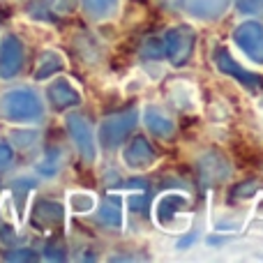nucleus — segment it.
I'll return each mask as SVG.
<instances>
[{
  "label": "nucleus",
  "mask_w": 263,
  "mask_h": 263,
  "mask_svg": "<svg viewBox=\"0 0 263 263\" xmlns=\"http://www.w3.org/2000/svg\"><path fill=\"white\" fill-rule=\"evenodd\" d=\"M60 168V150H49V153L44 155V162L37 166V171L42 173V176H55Z\"/></svg>",
  "instance_id": "aec40b11"
},
{
  "label": "nucleus",
  "mask_w": 263,
  "mask_h": 263,
  "mask_svg": "<svg viewBox=\"0 0 263 263\" xmlns=\"http://www.w3.org/2000/svg\"><path fill=\"white\" fill-rule=\"evenodd\" d=\"M196 168H199V176L203 185H222L231 178V164L217 150H208L199 157L196 162Z\"/></svg>",
  "instance_id": "0eeeda50"
},
{
  "label": "nucleus",
  "mask_w": 263,
  "mask_h": 263,
  "mask_svg": "<svg viewBox=\"0 0 263 263\" xmlns=\"http://www.w3.org/2000/svg\"><path fill=\"white\" fill-rule=\"evenodd\" d=\"M129 208L139 210V213H145V210H148V196L145 194H132L129 196Z\"/></svg>",
  "instance_id": "393cba45"
},
{
  "label": "nucleus",
  "mask_w": 263,
  "mask_h": 263,
  "mask_svg": "<svg viewBox=\"0 0 263 263\" xmlns=\"http://www.w3.org/2000/svg\"><path fill=\"white\" fill-rule=\"evenodd\" d=\"M168 95H171V100L176 102L180 109H185V111L196 109V92L190 83H182V81L171 83V92H168Z\"/></svg>",
  "instance_id": "a211bd4d"
},
{
  "label": "nucleus",
  "mask_w": 263,
  "mask_h": 263,
  "mask_svg": "<svg viewBox=\"0 0 263 263\" xmlns=\"http://www.w3.org/2000/svg\"><path fill=\"white\" fill-rule=\"evenodd\" d=\"M81 7L92 21H104V18L114 16L118 0H81Z\"/></svg>",
  "instance_id": "f3484780"
},
{
  "label": "nucleus",
  "mask_w": 263,
  "mask_h": 263,
  "mask_svg": "<svg viewBox=\"0 0 263 263\" xmlns=\"http://www.w3.org/2000/svg\"><path fill=\"white\" fill-rule=\"evenodd\" d=\"M256 192H259V182H250V180L233 187V196H236V199H250Z\"/></svg>",
  "instance_id": "5701e85b"
},
{
  "label": "nucleus",
  "mask_w": 263,
  "mask_h": 263,
  "mask_svg": "<svg viewBox=\"0 0 263 263\" xmlns=\"http://www.w3.org/2000/svg\"><path fill=\"white\" fill-rule=\"evenodd\" d=\"M23 65V44L18 37L5 35L0 40V79H12Z\"/></svg>",
  "instance_id": "9b49d317"
},
{
  "label": "nucleus",
  "mask_w": 263,
  "mask_h": 263,
  "mask_svg": "<svg viewBox=\"0 0 263 263\" xmlns=\"http://www.w3.org/2000/svg\"><path fill=\"white\" fill-rule=\"evenodd\" d=\"M0 116L9 123L30 125L44 116V104L30 88H14L0 97Z\"/></svg>",
  "instance_id": "f257e3e1"
},
{
  "label": "nucleus",
  "mask_w": 263,
  "mask_h": 263,
  "mask_svg": "<svg viewBox=\"0 0 263 263\" xmlns=\"http://www.w3.org/2000/svg\"><path fill=\"white\" fill-rule=\"evenodd\" d=\"M14 162V150L9 143H5V141H0V171H5V168H9Z\"/></svg>",
  "instance_id": "b1692460"
},
{
  "label": "nucleus",
  "mask_w": 263,
  "mask_h": 263,
  "mask_svg": "<svg viewBox=\"0 0 263 263\" xmlns=\"http://www.w3.org/2000/svg\"><path fill=\"white\" fill-rule=\"evenodd\" d=\"M136 123H139V111L127 109L120 111V114H114L109 118L102 120L100 125V141L97 145H102L104 150H114L118 148L120 143H125V139L134 132Z\"/></svg>",
  "instance_id": "7ed1b4c3"
},
{
  "label": "nucleus",
  "mask_w": 263,
  "mask_h": 263,
  "mask_svg": "<svg viewBox=\"0 0 263 263\" xmlns=\"http://www.w3.org/2000/svg\"><path fill=\"white\" fill-rule=\"evenodd\" d=\"M143 123H145V127H148L150 134L157 136V139H168V136H173V132H176L173 118L164 109H159V106H145Z\"/></svg>",
  "instance_id": "ddd939ff"
},
{
  "label": "nucleus",
  "mask_w": 263,
  "mask_h": 263,
  "mask_svg": "<svg viewBox=\"0 0 263 263\" xmlns=\"http://www.w3.org/2000/svg\"><path fill=\"white\" fill-rule=\"evenodd\" d=\"M155 150L145 139H132L123 150V164L129 171H148L155 166Z\"/></svg>",
  "instance_id": "9d476101"
},
{
  "label": "nucleus",
  "mask_w": 263,
  "mask_h": 263,
  "mask_svg": "<svg viewBox=\"0 0 263 263\" xmlns=\"http://www.w3.org/2000/svg\"><path fill=\"white\" fill-rule=\"evenodd\" d=\"M236 7L240 9L247 16H256V14H263V0H233Z\"/></svg>",
  "instance_id": "4be33fe9"
},
{
  "label": "nucleus",
  "mask_w": 263,
  "mask_h": 263,
  "mask_svg": "<svg viewBox=\"0 0 263 263\" xmlns=\"http://www.w3.org/2000/svg\"><path fill=\"white\" fill-rule=\"evenodd\" d=\"M229 5L231 0H187V12L199 21H217L227 14Z\"/></svg>",
  "instance_id": "4468645a"
},
{
  "label": "nucleus",
  "mask_w": 263,
  "mask_h": 263,
  "mask_svg": "<svg viewBox=\"0 0 263 263\" xmlns=\"http://www.w3.org/2000/svg\"><path fill=\"white\" fill-rule=\"evenodd\" d=\"M46 97H49L51 106H53L55 111L77 109V106L83 102L81 90L65 77H60V79H55V81L49 83V88H46Z\"/></svg>",
  "instance_id": "1a4fd4ad"
},
{
  "label": "nucleus",
  "mask_w": 263,
  "mask_h": 263,
  "mask_svg": "<svg viewBox=\"0 0 263 263\" xmlns=\"http://www.w3.org/2000/svg\"><path fill=\"white\" fill-rule=\"evenodd\" d=\"M63 67H65V58H63V55H60L58 51H46V53H42L40 63H37L35 79H37V81L51 79L53 74H58Z\"/></svg>",
  "instance_id": "2eb2a0df"
},
{
  "label": "nucleus",
  "mask_w": 263,
  "mask_h": 263,
  "mask_svg": "<svg viewBox=\"0 0 263 263\" xmlns=\"http://www.w3.org/2000/svg\"><path fill=\"white\" fill-rule=\"evenodd\" d=\"M5 259L7 261H35L37 254L35 252H30V250H14L12 254H7Z\"/></svg>",
  "instance_id": "a878e982"
},
{
  "label": "nucleus",
  "mask_w": 263,
  "mask_h": 263,
  "mask_svg": "<svg viewBox=\"0 0 263 263\" xmlns=\"http://www.w3.org/2000/svg\"><path fill=\"white\" fill-rule=\"evenodd\" d=\"M67 205L74 215H88L97 208V199L90 192H72L67 199Z\"/></svg>",
  "instance_id": "6ab92c4d"
},
{
  "label": "nucleus",
  "mask_w": 263,
  "mask_h": 263,
  "mask_svg": "<svg viewBox=\"0 0 263 263\" xmlns=\"http://www.w3.org/2000/svg\"><path fill=\"white\" fill-rule=\"evenodd\" d=\"M65 219V208L58 203V201L51 199H42L35 203L32 208V224L42 231H51V229L60 227Z\"/></svg>",
  "instance_id": "f8f14e48"
},
{
  "label": "nucleus",
  "mask_w": 263,
  "mask_h": 263,
  "mask_svg": "<svg viewBox=\"0 0 263 263\" xmlns=\"http://www.w3.org/2000/svg\"><path fill=\"white\" fill-rule=\"evenodd\" d=\"M190 199L180 192H168V194H162L155 203V222L159 224L166 231H176L182 233L187 227H190V217H187L182 210L187 208Z\"/></svg>",
  "instance_id": "f03ea898"
},
{
  "label": "nucleus",
  "mask_w": 263,
  "mask_h": 263,
  "mask_svg": "<svg viewBox=\"0 0 263 263\" xmlns=\"http://www.w3.org/2000/svg\"><path fill=\"white\" fill-rule=\"evenodd\" d=\"M236 46L256 65H263V23L245 21L233 32Z\"/></svg>",
  "instance_id": "423d86ee"
},
{
  "label": "nucleus",
  "mask_w": 263,
  "mask_h": 263,
  "mask_svg": "<svg viewBox=\"0 0 263 263\" xmlns=\"http://www.w3.org/2000/svg\"><path fill=\"white\" fill-rule=\"evenodd\" d=\"M67 132H69V139L74 141L77 153L81 155L88 164L95 162L100 145H97V141H95V134H92L90 123H88L83 116L72 114V116H67Z\"/></svg>",
  "instance_id": "39448f33"
},
{
  "label": "nucleus",
  "mask_w": 263,
  "mask_h": 263,
  "mask_svg": "<svg viewBox=\"0 0 263 263\" xmlns=\"http://www.w3.org/2000/svg\"><path fill=\"white\" fill-rule=\"evenodd\" d=\"M143 55L145 58H155V60H159L162 55H166L164 53V40H157V37L148 40L143 44Z\"/></svg>",
  "instance_id": "412c9836"
},
{
  "label": "nucleus",
  "mask_w": 263,
  "mask_h": 263,
  "mask_svg": "<svg viewBox=\"0 0 263 263\" xmlns=\"http://www.w3.org/2000/svg\"><path fill=\"white\" fill-rule=\"evenodd\" d=\"M215 65H217V69L222 74L236 79V81L240 83L242 88H247V90H259V88H263V77L245 69L227 49H219L217 53H215Z\"/></svg>",
  "instance_id": "6e6552de"
},
{
  "label": "nucleus",
  "mask_w": 263,
  "mask_h": 263,
  "mask_svg": "<svg viewBox=\"0 0 263 263\" xmlns=\"http://www.w3.org/2000/svg\"><path fill=\"white\" fill-rule=\"evenodd\" d=\"M162 40H164V53L168 55L171 65L182 67L192 58V51H194V44H196V32L187 26H178V28H171Z\"/></svg>",
  "instance_id": "20e7f679"
},
{
  "label": "nucleus",
  "mask_w": 263,
  "mask_h": 263,
  "mask_svg": "<svg viewBox=\"0 0 263 263\" xmlns=\"http://www.w3.org/2000/svg\"><path fill=\"white\" fill-rule=\"evenodd\" d=\"M97 210V219H100V224H104V227L109 229H120L123 227V205L118 203L116 199H109L106 203H102Z\"/></svg>",
  "instance_id": "dca6fc26"
}]
</instances>
